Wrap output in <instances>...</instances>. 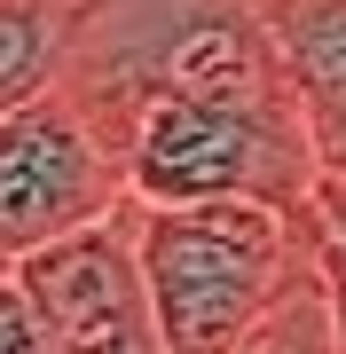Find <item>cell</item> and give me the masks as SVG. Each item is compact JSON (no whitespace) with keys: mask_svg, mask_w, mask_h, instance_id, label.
<instances>
[{"mask_svg":"<svg viewBox=\"0 0 346 354\" xmlns=\"http://www.w3.org/2000/svg\"><path fill=\"white\" fill-rule=\"evenodd\" d=\"M134 252L166 354H236L315 276V213L283 205H134Z\"/></svg>","mask_w":346,"mask_h":354,"instance_id":"6da1fadb","label":"cell"},{"mask_svg":"<svg viewBox=\"0 0 346 354\" xmlns=\"http://www.w3.org/2000/svg\"><path fill=\"white\" fill-rule=\"evenodd\" d=\"M87 0H0V118L71 71Z\"/></svg>","mask_w":346,"mask_h":354,"instance_id":"8992f818","label":"cell"},{"mask_svg":"<svg viewBox=\"0 0 346 354\" xmlns=\"http://www.w3.org/2000/svg\"><path fill=\"white\" fill-rule=\"evenodd\" d=\"M315 236H323V252H331L338 268H346V174H323L315 181Z\"/></svg>","mask_w":346,"mask_h":354,"instance_id":"ba28073f","label":"cell"},{"mask_svg":"<svg viewBox=\"0 0 346 354\" xmlns=\"http://www.w3.org/2000/svg\"><path fill=\"white\" fill-rule=\"evenodd\" d=\"M268 24L307 118L315 165L346 174V0H268Z\"/></svg>","mask_w":346,"mask_h":354,"instance_id":"5b68a950","label":"cell"},{"mask_svg":"<svg viewBox=\"0 0 346 354\" xmlns=\"http://www.w3.org/2000/svg\"><path fill=\"white\" fill-rule=\"evenodd\" d=\"M134 205H315V142L299 95H142L110 127Z\"/></svg>","mask_w":346,"mask_h":354,"instance_id":"7a4b0ae2","label":"cell"},{"mask_svg":"<svg viewBox=\"0 0 346 354\" xmlns=\"http://www.w3.org/2000/svg\"><path fill=\"white\" fill-rule=\"evenodd\" d=\"M16 283L32 291L39 323L55 330L64 354H166L150 283H142V252H134V205L32 252L16 268Z\"/></svg>","mask_w":346,"mask_h":354,"instance_id":"277c9868","label":"cell"},{"mask_svg":"<svg viewBox=\"0 0 346 354\" xmlns=\"http://www.w3.org/2000/svg\"><path fill=\"white\" fill-rule=\"evenodd\" d=\"M0 354H64V346H55V330L39 323L32 291L16 283V268H0Z\"/></svg>","mask_w":346,"mask_h":354,"instance_id":"52a82bcc","label":"cell"},{"mask_svg":"<svg viewBox=\"0 0 346 354\" xmlns=\"http://www.w3.org/2000/svg\"><path fill=\"white\" fill-rule=\"evenodd\" d=\"M126 197L118 142L95 127V111L71 87H48L0 118V268L110 221Z\"/></svg>","mask_w":346,"mask_h":354,"instance_id":"3957f363","label":"cell"},{"mask_svg":"<svg viewBox=\"0 0 346 354\" xmlns=\"http://www.w3.org/2000/svg\"><path fill=\"white\" fill-rule=\"evenodd\" d=\"M323 244V236H315ZM323 291H331V339H338V354H346V268L323 252Z\"/></svg>","mask_w":346,"mask_h":354,"instance_id":"9c48e42d","label":"cell"}]
</instances>
